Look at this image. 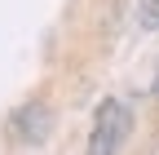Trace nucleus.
<instances>
[{
    "instance_id": "nucleus-2",
    "label": "nucleus",
    "mask_w": 159,
    "mask_h": 155,
    "mask_svg": "<svg viewBox=\"0 0 159 155\" xmlns=\"http://www.w3.org/2000/svg\"><path fill=\"white\" fill-rule=\"evenodd\" d=\"M128 133H133V111L128 102H119V98H106L102 106H97L93 115V138H89V151L93 155H111L128 142Z\"/></svg>"
},
{
    "instance_id": "nucleus-1",
    "label": "nucleus",
    "mask_w": 159,
    "mask_h": 155,
    "mask_svg": "<svg viewBox=\"0 0 159 155\" xmlns=\"http://www.w3.org/2000/svg\"><path fill=\"white\" fill-rule=\"evenodd\" d=\"M53 106L44 98H31L22 106H13L9 111V120H5V142L18 146V151H40L49 138H53Z\"/></svg>"
},
{
    "instance_id": "nucleus-3",
    "label": "nucleus",
    "mask_w": 159,
    "mask_h": 155,
    "mask_svg": "<svg viewBox=\"0 0 159 155\" xmlns=\"http://www.w3.org/2000/svg\"><path fill=\"white\" fill-rule=\"evenodd\" d=\"M137 13H142V27L146 31H159V0H142Z\"/></svg>"
},
{
    "instance_id": "nucleus-4",
    "label": "nucleus",
    "mask_w": 159,
    "mask_h": 155,
    "mask_svg": "<svg viewBox=\"0 0 159 155\" xmlns=\"http://www.w3.org/2000/svg\"><path fill=\"white\" fill-rule=\"evenodd\" d=\"M155 115H159V84H155Z\"/></svg>"
}]
</instances>
